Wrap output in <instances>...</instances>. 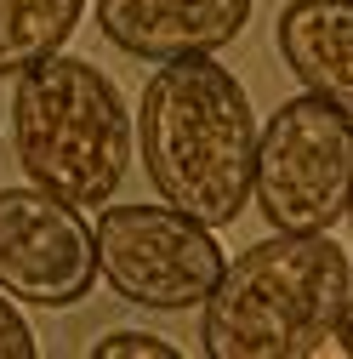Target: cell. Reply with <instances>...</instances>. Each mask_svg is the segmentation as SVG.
<instances>
[{"instance_id": "cell-1", "label": "cell", "mask_w": 353, "mask_h": 359, "mask_svg": "<svg viewBox=\"0 0 353 359\" xmlns=\"http://www.w3.org/2000/svg\"><path fill=\"white\" fill-rule=\"evenodd\" d=\"M256 137L251 97L216 52L171 57L148 74L137 103V154L165 205L228 229L251 205Z\"/></svg>"}, {"instance_id": "cell-2", "label": "cell", "mask_w": 353, "mask_h": 359, "mask_svg": "<svg viewBox=\"0 0 353 359\" xmlns=\"http://www.w3.org/2000/svg\"><path fill=\"white\" fill-rule=\"evenodd\" d=\"M353 297V262L331 234H285L245 245L200 302L205 359H314L336 342Z\"/></svg>"}, {"instance_id": "cell-3", "label": "cell", "mask_w": 353, "mask_h": 359, "mask_svg": "<svg viewBox=\"0 0 353 359\" xmlns=\"http://www.w3.org/2000/svg\"><path fill=\"white\" fill-rule=\"evenodd\" d=\"M18 165L69 205H109L125 189L137 126L120 86L85 57H46L12 92Z\"/></svg>"}, {"instance_id": "cell-4", "label": "cell", "mask_w": 353, "mask_h": 359, "mask_svg": "<svg viewBox=\"0 0 353 359\" xmlns=\"http://www.w3.org/2000/svg\"><path fill=\"white\" fill-rule=\"evenodd\" d=\"M251 200L285 234H331L353 205V114L302 92L256 137Z\"/></svg>"}, {"instance_id": "cell-5", "label": "cell", "mask_w": 353, "mask_h": 359, "mask_svg": "<svg viewBox=\"0 0 353 359\" xmlns=\"http://www.w3.org/2000/svg\"><path fill=\"white\" fill-rule=\"evenodd\" d=\"M97 257L109 285L154 313H176V308H200L216 280H223V245L216 229L176 205H103L97 217Z\"/></svg>"}, {"instance_id": "cell-6", "label": "cell", "mask_w": 353, "mask_h": 359, "mask_svg": "<svg viewBox=\"0 0 353 359\" xmlns=\"http://www.w3.org/2000/svg\"><path fill=\"white\" fill-rule=\"evenodd\" d=\"M103 274L97 229L52 189H0V291L34 308H74Z\"/></svg>"}, {"instance_id": "cell-7", "label": "cell", "mask_w": 353, "mask_h": 359, "mask_svg": "<svg viewBox=\"0 0 353 359\" xmlns=\"http://www.w3.org/2000/svg\"><path fill=\"white\" fill-rule=\"evenodd\" d=\"M251 23V0H97V29L137 63L223 52Z\"/></svg>"}, {"instance_id": "cell-8", "label": "cell", "mask_w": 353, "mask_h": 359, "mask_svg": "<svg viewBox=\"0 0 353 359\" xmlns=\"http://www.w3.org/2000/svg\"><path fill=\"white\" fill-rule=\"evenodd\" d=\"M274 34L302 92L353 114V0H291Z\"/></svg>"}, {"instance_id": "cell-9", "label": "cell", "mask_w": 353, "mask_h": 359, "mask_svg": "<svg viewBox=\"0 0 353 359\" xmlns=\"http://www.w3.org/2000/svg\"><path fill=\"white\" fill-rule=\"evenodd\" d=\"M85 0H0V80H18L69 46Z\"/></svg>"}, {"instance_id": "cell-10", "label": "cell", "mask_w": 353, "mask_h": 359, "mask_svg": "<svg viewBox=\"0 0 353 359\" xmlns=\"http://www.w3.org/2000/svg\"><path fill=\"white\" fill-rule=\"evenodd\" d=\"M92 359H183L176 342H160L148 331H109L103 342H92Z\"/></svg>"}, {"instance_id": "cell-11", "label": "cell", "mask_w": 353, "mask_h": 359, "mask_svg": "<svg viewBox=\"0 0 353 359\" xmlns=\"http://www.w3.org/2000/svg\"><path fill=\"white\" fill-rule=\"evenodd\" d=\"M0 359H40V337L29 331V320L18 313L12 291H0Z\"/></svg>"}, {"instance_id": "cell-12", "label": "cell", "mask_w": 353, "mask_h": 359, "mask_svg": "<svg viewBox=\"0 0 353 359\" xmlns=\"http://www.w3.org/2000/svg\"><path fill=\"white\" fill-rule=\"evenodd\" d=\"M336 348L353 359V297H347V308H342V325H336Z\"/></svg>"}, {"instance_id": "cell-13", "label": "cell", "mask_w": 353, "mask_h": 359, "mask_svg": "<svg viewBox=\"0 0 353 359\" xmlns=\"http://www.w3.org/2000/svg\"><path fill=\"white\" fill-rule=\"evenodd\" d=\"M347 217H353V205H347Z\"/></svg>"}]
</instances>
